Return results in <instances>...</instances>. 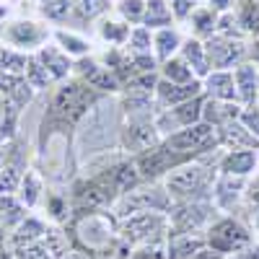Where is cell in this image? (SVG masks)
Here are the masks:
<instances>
[{
	"instance_id": "1",
	"label": "cell",
	"mask_w": 259,
	"mask_h": 259,
	"mask_svg": "<svg viewBox=\"0 0 259 259\" xmlns=\"http://www.w3.org/2000/svg\"><path fill=\"white\" fill-rule=\"evenodd\" d=\"M99 104V91H94L89 83H83L80 78H65L57 83V89L50 96L45 119L39 124V145L45 150L50 140L57 133L73 130L85 114L91 112V106Z\"/></svg>"
},
{
	"instance_id": "2",
	"label": "cell",
	"mask_w": 259,
	"mask_h": 259,
	"mask_svg": "<svg viewBox=\"0 0 259 259\" xmlns=\"http://www.w3.org/2000/svg\"><path fill=\"white\" fill-rule=\"evenodd\" d=\"M68 236L73 239V244L83 251V254H101V251H114V244H117V228H114V221L112 215H106L101 210H94V212H75L73 221H70V228H68Z\"/></svg>"
},
{
	"instance_id": "3",
	"label": "cell",
	"mask_w": 259,
	"mask_h": 259,
	"mask_svg": "<svg viewBox=\"0 0 259 259\" xmlns=\"http://www.w3.org/2000/svg\"><path fill=\"white\" fill-rule=\"evenodd\" d=\"M215 184V171L205 161L194 158L189 163L177 166L163 177V187L171 194L174 202H189V200H210Z\"/></svg>"
},
{
	"instance_id": "4",
	"label": "cell",
	"mask_w": 259,
	"mask_h": 259,
	"mask_svg": "<svg viewBox=\"0 0 259 259\" xmlns=\"http://www.w3.org/2000/svg\"><path fill=\"white\" fill-rule=\"evenodd\" d=\"M50 39H52V29L45 21H36L29 16H8L0 24V41L24 55L39 52L45 45H50Z\"/></svg>"
},
{
	"instance_id": "5",
	"label": "cell",
	"mask_w": 259,
	"mask_h": 259,
	"mask_svg": "<svg viewBox=\"0 0 259 259\" xmlns=\"http://www.w3.org/2000/svg\"><path fill=\"white\" fill-rule=\"evenodd\" d=\"M119 239L130 246H148L168 239V215L166 212H135L119 221Z\"/></svg>"
},
{
	"instance_id": "6",
	"label": "cell",
	"mask_w": 259,
	"mask_h": 259,
	"mask_svg": "<svg viewBox=\"0 0 259 259\" xmlns=\"http://www.w3.org/2000/svg\"><path fill=\"white\" fill-rule=\"evenodd\" d=\"M163 145L177 150V153L187 156V158H202L207 153H212V150H218V130H215L212 124L207 122H197V124H189L184 130H179V133L163 138Z\"/></svg>"
},
{
	"instance_id": "7",
	"label": "cell",
	"mask_w": 259,
	"mask_h": 259,
	"mask_svg": "<svg viewBox=\"0 0 259 259\" xmlns=\"http://www.w3.org/2000/svg\"><path fill=\"white\" fill-rule=\"evenodd\" d=\"M205 241L212 251H218L223 256L241 254L244 249L251 246V231L236 218H218V221H212L207 226Z\"/></svg>"
},
{
	"instance_id": "8",
	"label": "cell",
	"mask_w": 259,
	"mask_h": 259,
	"mask_svg": "<svg viewBox=\"0 0 259 259\" xmlns=\"http://www.w3.org/2000/svg\"><path fill=\"white\" fill-rule=\"evenodd\" d=\"M114 205H117L119 218H127V215H135V212H166L168 215L174 200H171V194L166 192V187H158V184L140 187L138 184L135 189L122 194Z\"/></svg>"
},
{
	"instance_id": "9",
	"label": "cell",
	"mask_w": 259,
	"mask_h": 259,
	"mask_svg": "<svg viewBox=\"0 0 259 259\" xmlns=\"http://www.w3.org/2000/svg\"><path fill=\"white\" fill-rule=\"evenodd\" d=\"M215 205L212 200H189L174 202L168 210V233H200L212 223Z\"/></svg>"
},
{
	"instance_id": "10",
	"label": "cell",
	"mask_w": 259,
	"mask_h": 259,
	"mask_svg": "<svg viewBox=\"0 0 259 259\" xmlns=\"http://www.w3.org/2000/svg\"><path fill=\"white\" fill-rule=\"evenodd\" d=\"M202 104H205V94L192 101H184L179 106H171V109H158L153 122H156V130L161 133V138H168L189 124L202 122Z\"/></svg>"
},
{
	"instance_id": "11",
	"label": "cell",
	"mask_w": 259,
	"mask_h": 259,
	"mask_svg": "<svg viewBox=\"0 0 259 259\" xmlns=\"http://www.w3.org/2000/svg\"><path fill=\"white\" fill-rule=\"evenodd\" d=\"M189 161H192V158H187V156L177 153V150L166 148L163 143H158L156 148H150V150H145V153H140V156L135 158V166H138V171H140V179L156 182V179L166 177L168 171H174L177 166L189 163Z\"/></svg>"
},
{
	"instance_id": "12",
	"label": "cell",
	"mask_w": 259,
	"mask_h": 259,
	"mask_svg": "<svg viewBox=\"0 0 259 259\" xmlns=\"http://www.w3.org/2000/svg\"><path fill=\"white\" fill-rule=\"evenodd\" d=\"M163 143L161 133L156 130L153 117H138V119H127V124L119 130V145L127 153H145V150L156 148Z\"/></svg>"
},
{
	"instance_id": "13",
	"label": "cell",
	"mask_w": 259,
	"mask_h": 259,
	"mask_svg": "<svg viewBox=\"0 0 259 259\" xmlns=\"http://www.w3.org/2000/svg\"><path fill=\"white\" fill-rule=\"evenodd\" d=\"M26 171H29L26 148L18 138H13L6 143V161L0 168V194H16Z\"/></svg>"
},
{
	"instance_id": "14",
	"label": "cell",
	"mask_w": 259,
	"mask_h": 259,
	"mask_svg": "<svg viewBox=\"0 0 259 259\" xmlns=\"http://www.w3.org/2000/svg\"><path fill=\"white\" fill-rule=\"evenodd\" d=\"M205 52H207L212 70H231V68L244 62L246 45L241 39H228L221 34H212L210 39H205Z\"/></svg>"
},
{
	"instance_id": "15",
	"label": "cell",
	"mask_w": 259,
	"mask_h": 259,
	"mask_svg": "<svg viewBox=\"0 0 259 259\" xmlns=\"http://www.w3.org/2000/svg\"><path fill=\"white\" fill-rule=\"evenodd\" d=\"M205 94L202 80H192V83H168V80H158L156 85V106L158 109H171V106H179L184 101H192Z\"/></svg>"
},
{
	"instance_id": "16",
	"label": "cell",
	"mask_w": 259,
	"mask_h": 259,
	"mask_svg": "<svg viewBox=\"0 0 259 259\" xmlns=\"http://www.w3.org/2000/svg\"><path fill=\"white\" fill-rule=\"evenodd\" d=\"M215 130H218V145L223 150H259V138L241 119L223 122Z\"/></svg>"
},
{
	"instance_id": "17",
	"label": "cell",
	"mask_w": 259,
	"mask_h": 259,
	"mask_svg": "<svg viewBox=\"0 0 259 259\" xmlns=\"http://www.w3.org/2000/svg\"><path fill=\"white\" fill-rule=\"evenodd\" d=\"M236 83V96L241 106H251L259 99V68L254 62H241L231 70Z\"/></svg>"
},
{
	"instance_id": "18",
	"label": "cell",
	"mask_w": 259,
	"mask_h": 259,
	"mask_svg": "<svg viewBox=\"0 0 259 259\" xmlns=\"http://www.w3.org/2000/svg\"><path fill=\"white\" fill-rule=\"evenodd\" d=\"M256 166H259V150H226L218 161L221 174L241 179H246Z\"/></svg>"
},
{
	"instance_id": "19",
	"label": "cell",
	"mask_w": 259,
	"mask_h": 259,
	"mask_svg": "<svg viewBox=\"0 0 259 259\" xmlns=\"http://www.w3.org/2000/svg\"><path fill=\"white\" fill-rule=\"evenodd\" d=\"M36 55V60L45 65V70L50 73V78L55 80V83H60V80H65L70 73H73V57H68L57 45H45L39 52H34Z\"/></svg>"
},
{
	"instance_id": "20",
	"label": "cell",
	"mask_w": 259,
	"mask_h": 259,
	"mask_svg": "<svg viewBox=\"0 0 259 259\" xmlns=\"http://www.w3.org/2000/svg\"><path fill=\"white\" fill-rule=\"evenodd\" d=\"M34 89L29 85V80L18 73H0V96H6L13 106L26 109V104H31L34 99Z\"/></svg>"
},
{
	"instance_id": "21",
	"label": "cell",
	"mask_w": 259,
	"mask_h": 259,
	"mask_svg": "<svg viewBox=\"0 0 259 259\" xmlns=\"http://www.w3.org/2000/svg\"><path fill=\"white\" fill-rule=\"evenodd\" d=\"M179 57L192 68V73L197 75L200 80H205L210 75V60H207V52H205V41L197 39V36H189L182 41V47H179Z\"/></svg>"
},
{
	"instance_id": "22",
	"label": "cell",
	"mask_w": 259,
	"mask_h": 259,
	"mask_svg": "<svg viewBox=\"0 0 259 259\" xmlns=\"http://www.w3.org/2000/svg\"><path fill=\"white\" fill-rule=\"evenodd\" d=\"M45 246L52 254V259H83V251L73 244L68 231H62L60 226H47Z\"/></svg>"
},
{
	"instance_id": "23",
	"label": "cell",
	"mask_w": 259,
	"mask_h": 259,
	"mask_svg": "<svg viewBox=\"0 0 259 259\" xmlns=\"http://www.w3.org/2000/svg\"><path fill=\"white\" fill-rule=\"evenodd\" d=\"M45 236H47V223H41L36 215H26V221H21L11 231V244L13 249H24V246L45 241Z\"/></svg>"
},
{
	"instance_id": "24",
	"label": "cell",
	"mask_w": 259,
	"mask_h": 259,
	"mask_svg": "<svg viewBox=\"0 0 259 259\" xmlns=\"http://www.w3.org/2000/svg\"><path fill=\"white\" fill-rule=\"evenodd\" d=\"M202 85H205L207 96L215 101H239L231 70H210V75L202 80Z\"/></svg>"
},
{
	"instance_id": "25",
	"label": "cell",
	"mask_w": 259,
	"mask_h": 259,
	"mask_svg": "<svg viewBox=\"0 0 259 259\" xmlns=\"http://www.w3.org/2000/svg\"><path fill=\"white\" fill-rule=\"evenodd\" d=\"M133 26L122 18H112V16H104L99 21V39L104 45H112V47H127V39Z\"/></svg>"
},
{
	"instance_id": "26",
	"label": "cell",
	"mask_w": 259,
	"mask_h": 259,
	"mask_svg": "<svg viewBox=\"0 0 259 259\" xmlns=\"http://www.w3.org/2000/svg\"><path fill=\"white\" fill-rule=\"evenodd\" d=\"M18 200L24 202L29 210H34V207H39V202H41V197H45V179H41V174L36 168H29L26 174H24V179H21V187H18Z\"/></svg>"
},
{
	"instance_id": "27",
	"label": "cell",
	"mask_w": 259,
	"mask_h": 259,
	"mask_svg": "<svg viewBox=\"0 0 259 259\" xmlns=\"http://www.w3.org/2000/svg\"><path fill=\"white\" fill-rule=\"evenodd\" d=\"M31 210L18 200V194H0V226L3 231H13L21 221H26Z\"/></svg>"
},
{
	"instance_id": "28",
	"label": "cell",
	"mask_w": 259,
	"mask_h": 259,
	"mask_svg": "<svg viewBox=\"0 0 259 259\" xmlns=\"http://www.w3.org/2000/svg\"><path fill=\"white\" fill-rule=\"evenodd\" d=\"M52 39H55V45L68 55L73 60H80V57H89L91 55V45H89V39H83L80 34L75 31H68V29H55L52 31Z\"/></svg>"
},
{
	"instance_id": "29",
	"label": "cell",
	"mask_w": 259,
	"mask_h": 259,
	"mask_svg": "<svg viewBox=\"0 0 259 259\" xmlns=\"http://www.w3.org/2000/svg\"><path fill=\"white\" fill-rule=\"evenodd\" d=\"M182 41H184V39L179 36V31H177L174 26L153 31V55H156V60H158V62L171 60V57L179 52Z\"/></svg>"
},
{
	"instance_id": "30",
	"label": "cell",
	"mask_w": 259,
	"mask_h": 259,
	"mask_svg": "<svg viewBox=\"0 0 259 259\" xmlns=\"http://www.w3.org/2000/svg\"><path fill=\"white\" fill-rule=\"evenodd\" d=\"M189 29H192V36H197V39H210L215 34V26H218V13H215L210 6H197L192 13H189Z\"/></svg>"
},
{
	"instance_id": "31",
	"label": "cell",
	"mask_w": 259,
	"mask_h": 259,
	"mask_svg": "<svg viewBox=\"0 0 259 259\" xmlns=\"http://www.w3.org/2000/svg\"><path fill=\"white\" fill-rule=\"evenodd\" d=\"M171 24H174V13H171L166 0H148L143 26H148L150 31H158V29H168Z\"/></svg>"
},
{
	"instance_id": "32",
	"label": "cell",
	"mask_w": 259,
	"mask_h": 259,
	"mask_svg": "<svg viewBox=\"0 0 259 259\" xmlns=\"http://www.w3.org/2000/svg\"><path fill=\"white\" fill-rule=\"evenodd\" d=\"M231 11H233V16L239 21L244 34L259 36V3L256 0H236Z\"/></svg>"
},
{
	"instance_id": "33",
	"label": "cell",
	"mask_w": 259,
	"mask_h": 259,
	"mask_svg": "<svg viewBox=\"0 0 259 259\" xmlns=\"http://www.w3.org/2000/svg\"><path fill=\"white\" fill-rule=\"evenodd\" d=\"M18 117H21L18 106H13L6 96H0V140L3 143L18 138Z\"/></svg>"
},
{
	"instance_id": "34",
	"label": "cell",
	"mask_w": 259,
	"mask_h": 259,
	"mask_svg": "<svg viewBox=\"0 0 259 259\" xmlns=\"http://www.w3.org/2000/svg\"><path fill=\"white\" fill-rule=\"evenodd\" d=\"M158 73H161V78L168 80V83H192V80H197V75L192 73V68H189V65H187L179 55H174L171 60L161 62Z\"/></svg>"
},
{
	"instance_id": "35",
	"label": "cell",
	"mask_w": 259,
	"mask_h": 259,
	"mask_svg": "<svg viewBox=\"0 0 259 259\" xmlns=\"http://www.w3.org/2000/svg\"><path fill=\"white\" fill-rule=\"evenodd\" d=\"M24 78L29 80V85H31L34 91L50 89V85L55 83V80L50 78V73L45 70V65H41V62L36 60V55H29V57H26V70H24Z\"/></svg>"
},
{
	"instance_id": "36",
	"label": "cell",
	"mask_w": 259,
	"mask_h": 259,
	"mask_svg": "<svg viewBox=\"0 0 259 259\" xmlns=\"http://www.w3.org/2000/svg\"><path fill=\"white\" fill-rule=\"evenodd\" d=\"M109 6H112L109 0H75L73 13L83 21H94V18H104Z\"/></svg>"
},
{
	"instance_id": "37",
	"label": "cell",
	"mask_w": 259,
	"mask_h": 259,
	"mask_svg": "<svg viewBox=\"0 0 259 259\" xmlns=\"http://www.w3.org/2000/svg\"><path fill=\"white\" fill-rule=\"evenodd\" d=\"M145 3L148 0H119L117 3V13L122 21H127L130 26H140L143 16H145Z\"/></svg>"
},
{
	"instance_id": "38",
	"label": "cell",
	"mask_w": 259,
	"mask_h": 259,
	"mask_svg": "<svg viewBox=\"0 0 259 259\" xmlns=\"http://www.w3.org/2000/svg\"><path fill=\"white\" fill-rule=\"evenodd\" d=\"M127 52H153V31L148 26H133L127 39Z\"/></svg>"
},
{
	"instance_id": "39",
	"label": "cell",
	"mask_w": 259,
	"mask_h": 259,
	"mask_svg": "<svg viewBox=\"0 0 259 259\" xmlns=\"http://www.w3.org/2000/svg\"><path fill=\"white\" fill-rule=\"evenodd\" d=\"M75 8V0H45L41 3V13L50 21H65Z\"/></svg>"
},
{
	"instance_id": "40",
	"label": "cell",
	"mask_w": 259,
	"mask_h": 259,
	"mask_svg": "<svg viewBox=\"0 0 259 259\" xmlns=\"http://www.w3.org/2000/svg\"><path fill=\"white\" fill-rule=\"evenodd\" d=\"M215 34L228 36V39H241V36H244L239 21H236V16H233V11L218 13V26H215Z\"/></svg>"
},
{
	"instance_id": "41",
	"label": "cell",
	"mask_w": 259,
	"mask_h": 259,
	"mask_svg": "<svg viewBox=\"0 0 259 259\" xmlns=\"http://www.w3.org/2000/svg\"><path fill=\"white\" fill-rule=\"evenodd\" d=\"M13 251H16V259H52V254L47 251L45 241L24 246V249H13Z\"/></svg>"
},
{
	"instance_id": "42",
	"label": "cell",
	"mask_w": 259,
	"mask_h": 259,
	"mask_svg": "<svg viewBox=\"0 0 259 259\" xmlns=\"http://www.w3.org/2000/svg\"><path fill=\"white\" fill-rule=\"evenodd\" d=\"M166 3H168L171 13H174V18H179V21H187L189 13L197 8V3H192V0H166Z\"/></svg>"
},
{
	"instance_id": "43",
	"label": "cell",
	"mask_w": 259,
	"mask_h": 259,
	"mask_svg": "<svg viewBox=\"0 0 259 259\" xmlns=\"http://www.w3.org/2000/svg\"><path fill=\"white\" fill-rule=\"evenodd\" d=\"M246 200H249V205H254V207H259V177H254L249 184H246Z\"/></svg>"
},
{
	"instance_id": "44",
	"label": "cell",
	"mask_w": 259,
	"mask_h": 259,
	"mask_svg": "<svg viewBox=\"0 0 259 259\" xmlns=\"http://www.w3.org/2000/svg\"><path fill=\"white\" fill-rule=\"evenodd\" d=\"M207 3H210V8H212L215 13H226V11H231L233 0H207Z\"/></svg>"
},
{
	"instance_id": "45",
	"label": "cell",
	"mask_w": 259,
	"mask_h": 259,
	"mask_svg": "<svg viewBox=\"0 0 259 259\" xmlns=\"http://www.w3.org/2000/svg\"><path fill=\"white\" fill-rule=\"evenodd\" d=\"M192 259H223V254H218V251H212L210 246H202L197 254H194Z\"/></svg>"
},
{
	"instance_id": "46",
	"label": "cell",
	"mask_w": 259,
	"mask_h": 259,
	"mask_svg": "<svg viewBox=\"0 0 259 259\" xmlns=\"http://www.w3.org/2000/svg\"><path fill=\"white\" fill-rule=\"evenodd\" d=\"M249 55H251V62L256 65V68H259V39L254 41V47L249 50Z\"/></svg>"
},
{
	"instance_id": "47",
	"label": "cell",
	"mask_w": 259,
	"mask_h": 259,
	"mask_svg": "<svg viewBox=\"0 0 259 259\" xmlns=\"http://www.w3.org/2000/svg\"><path fill=\"white\" fill-rule=\"evenodd\" d=\"M11 13H8V6H3V3H0V24H3V21L8 18Z\"/></svg>"
},
{
	"instance_id": "48",
	"label": "cell",
	"mask_w": 259,
	"mask_h": 259,
	"mask_svg": "<svg viewBox=\"0 0 259 259\" xmlns=\"http://www.w3.org/2000/svg\"><path fill=\"white\" fill-rule=\"evenodd\" d=\"M3 161H6V143L0 140V168H3Z\"/></svg>"
},
{
	"instance_id": "49",
	"label": "cell",
	"mask_w": 259,
	"mask_h": 259,
	"mask_svg": "<svg viewBox=\"0 0 259 259\" xmlns=\"http://www.w3.org/2000/svg\"><path fill=\"white\" fill-rule=\"evenodd\" d=\"M6 52H8V47L0 41V68H3V60H6Z\"/></svg>"
},
{
	"instance_id": "50",
	"label": "cell",
	"mask_w": 259,
	"mask_h": 259,
	"mask_svg": "<svg viewBox=\"0 0 259 259\" xmlns=\"http://www.w3.org/2000/svg\"><path fill=\"white\" fill-rule=\"evenodd\" d=\"M223 259H226V256H223ZM233 259H244V256H241V254H233Z\"/></svg>"
},
{
	"instance_id": "51",
	"label": "cell",
	"mask_w": 259,
	"mask_h": 259,
	"mask_svg": "<svg viewBox=\"0 0 259 259\" xmlns=\"http://www.w3.org/2000/svg\"><path fill=\"white\" fill-rule=\"evenodd\" d=\"M192 3H200V0H192Z\"/></svg>"
},
{
	"instance_id": "52",
	"label": "cell",
	"mask_w": 259,
	"mask_h": 259,
	"mask_svg": "<svg viewBox=\"0 0 259 259\" xmlns=\"http://www.w3.org/2000/svg\"><path fill=\"white\" fill-rule=\"evenodd\" d=\"M39 3H45V0H39Z\"/></svg>"
},
{
	"instance_id": "53",
	"label": "cell",
	"mask_w": 259,
	"mask_h": 259,
	"mask_svg": "<svg viewBox=\"0 0 259 259\" xmlns=\"http://www.w3.org/2000/svg\"><path fill=\"white\" fill-rule=\"evenodd\" d=\"M0 231H3V226H0Z\"/></svg>"
}]
</instances>
